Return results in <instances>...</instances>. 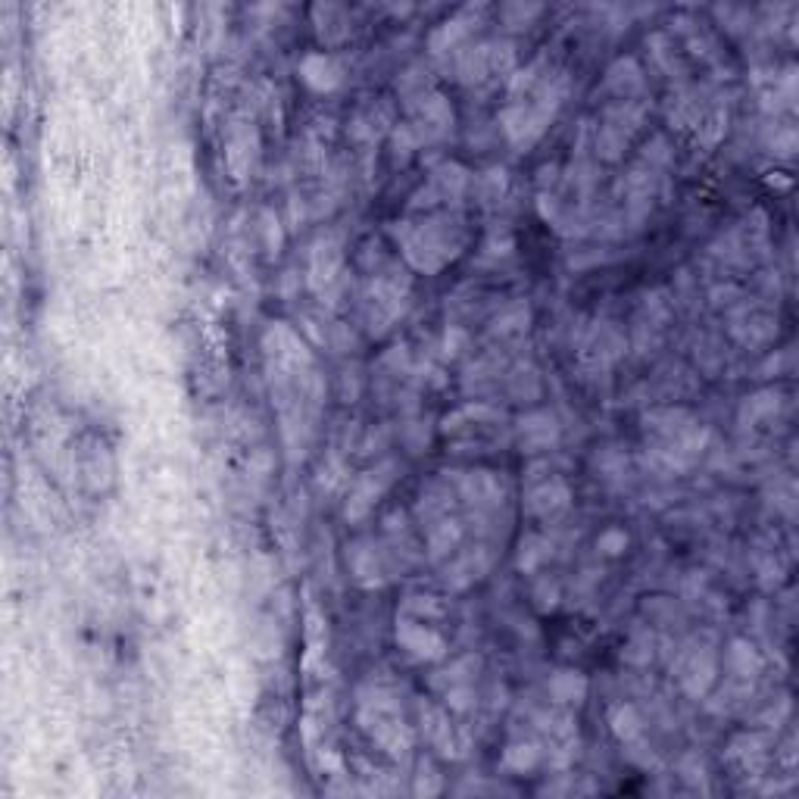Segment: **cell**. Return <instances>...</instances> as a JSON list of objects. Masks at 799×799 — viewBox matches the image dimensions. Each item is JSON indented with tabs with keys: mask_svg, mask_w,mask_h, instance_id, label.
I'll return each mask as SVG.
<instances>
[{
	"mask_svg": "<svg viewBox=\"0 0 799 799\" xmlns=\"http://www.w3.org/2000/svg\"><path fill=\"white\" fill-rule=\"evenodd\" d=\"M487 569H491V556L484 553V547H478V550H466L462 553L450 569H447V584H453V587H466V584H472V581H478Z\"/></svg>",
	"mask_w": 799,
	"mask_h": 799,
	"instance_id": "8fae6325",
	"label": "cell"
},
{
	"mask_svg": "<svg viewBox=\"0 0 799 799\" xmlns=\"http://www.w3.org/2000/svg\"><path fill=\"white\" fill-rule=\"evenodd\" d=\"M300 79L309 88H313L316 94H328V91L344 85V63L334 57V54L316 50V54H306L300 60Z\"/></svg>",
	"mask_w": 799,
	"mask_h": 799,
	"instance_id": "52a82bcc",
	"label": "cell"
},
{
	"mask_svg": "<svg viewBox=\"0 0 799 799\" xmlns=\"http://www.w3.org/2000/svg\"><path fill=\"white\" fill-rule=\"evenodd\" d=\"M569 487H565V481L553 478V481H544V484H537L531 487V494H528V512L531 515H540V519H547V515H556L562 512L565 506H569Z\"/></svg>",
	"mask_w": 799,
	"mask_h": 799,
	"instance_id": "30bf717a",
	"label": "cell"
},
{
	"mask_svg": "<svg viewBox=\"0 0 799 799\" xmlns=\"http://www.w3.org/2000/svg\"><path fill=\"white\" fill-rule=\"evenodd\" d=\"M391 231L406 263L425 275L450 266L469 244V228L462 222L459 210H434L422 219H403Z\"/></svg>",
	"mask_w": 799,
	"mask_h": 799,
	"instance_id": "7a4b0ae2",
	"label": "cell"
},
{
	"mask_svg": "<svg viewBox=\"0 0 799 799\" xmlns=\"http://www.w3.org/2000/svg\"><path fill=\"white\" fill-rule=\"evenodd\" d=\"M515 437H519V447L522 453H540V450H550L559 437V425L550 412H531L519 422L515 428Z\"/></svg>",
	"mask_w": 799,
	"mask_h": 799,
	"instance_id": "ba28073f",
	"label": "cell"
},
{
	"mask_svg": "<svg viewBox=\"0 0 799 799\" xmlns=\"http://www.w3.org/2000/svg\"><path fill=\"white\" fill-rule=\"evenodd\" d=\"M481 13H484V7H466V10H459L453 19L437 25V29L431 32V38H428L431 57H437L441 63L447 57L456 60L462 50L472 44V35L478 29V22H481Z\"/></svg>",
	"mask_w": 799,
	"mask_h": 799,
	"instance_id": "8992f818",
	"label": "cell"
},
{
	"mask_svg": "<svg viewBox=\"0 0 799 799\" xmlns=\"http://www.w3.org/2000/svg\"><path fill=\"white\" fill-rule=\"evenodd\" d=\"M612 728H615V734L622 737V740H634V737H640V731H643V721H640V715H637V709L634 706H618L615 712H612Z\"/></svg>",
	"mask_w": 799,
	"mask_h": 799,
	"instance_id": "9a60e30c",
	"label": "cell"
},
{
	"mask_svg": "<svg viewBox=\"0 0 799 799\" xmlns=\"http://www.w3.org/2000/svg\"><path fill=\"white\" fill-rule=\"evenodd\" d=\"M537 759H540V750H537L534 743H515V746H509V750H506V765L515 768V771L534 768Z\"/></svg>",
	"mask_w": 799,
	"mask_h": 799,
	"instance_id": "e0dca14e",
	"label": "cell"
},
{
	"mask_svg": "<svg viewBox=\"0 0 799 799\" xmlns=\"http://www.w3.org/2000/svg\"><path fill=\"white\" fill-rule=\"evenodd\" d=\"M391 466H384V469H378V472H366L363 478L356 481V487H353V497H350V506H347V515L353 512V515H363L369 506H372V500L384 491V487H388V478H384V472H388Z\"/></svg>",
	"mask_w": 799,
	"mask_h": 799,
	"instance_id": "4fadbf2b",
	"label": "cell"
},
{
	"mask_svg": "<svg viewBox=\"0 0 799 799\" xmlns=\"http://www.w3.org/2000/svg\"><path fill=\"white\" fill-rule=\"evenodd\" d=\"M397 637L403 647L412 653V656H419V659H437V656H444V637L441 634H434L431 628L419 625V622H403L397 628Z\"/></svg>",
	"mask_w": 799,
	"mask_h": 799,
	"instance_id": "9c48e42d",
	"label": "cell"
},
{
	"mask_svg": "<svg viewBox=\"0 0 799 799\" xmlns=\"http://www.w3.org/2000/svg\"><path fill=\"white\" fill-rule=\"evenodd\" d=\"M466 188H469V172L462 169V166H456V163H447L441 169H434L425 178V185L416 194H412L409 210L412 213H416V210L434 213L437 206H444V210H450V206H453V210H456L462 194H466Z\"/></svg>",
	"mask_w": 799,
	"mask_h": 799,
	"instance_id": "5b68a950",
	"label": "cell"
},
{
	"mask_svg": "<svg viewBox=\"0 0 799 799\" xmlns=\"http://www.w3.org/2000/svg\"><path fill=\"white\" fill-rule=\"evenodd\" d=\"M565 97V75L537 57L509 79V103L500 110V128L515 150H531L550 122L556 119Z\"/></svg>",
	"mask_w": 799,
	"mask_h": 799,
	"instance_id": "6da1fadb",
	"label": "cell"
},
{
	"mask_svg": "<svg viewBox=\"0 0 799 799\" xmlns=\"http://www.w3.org/2000/svg\"><path fill=\"white\" fill-rule=\"evenodd\" d=\"M453 69L466 88H478V85H487L494 79H506V75L515 69V47L506 38L475 41L453 60Z\"/></svg>",
	"mask_w": 799,
	"mask_h": 799,
	"instance_id": "3957f363",
	"label": "cell"
},
{
	"mask_svg": "<svg viewBox=\"0 0 799 799\" xmlns=\"http://www.w3.org/2000/svg\"><path fill=\"white\" fill-rule=\"evenodd\" d=\"M597 547L609 556H618V553H625L628 547V534L625 531H618V528H609L597 537Z\"/></svg>",
	"mask_w": 799,
	"mask_h": 799,
	"instance_id": "d6986e66",
	"label": "cell"
},
{
	"mask_svg": "<svg viewBox=\"0 0 799 799\" xmlns=\"http://www.w3.org/2000/svg\"><path fill=\"white\" fill-rule=\"evenodd\" d=\"M643 113H647V107L637 100H618V103H612V107H606L600 135H597V153L603 160L622 157V150L628 147L631 135L643 122Z\"/></svg>",
	"mask_w": 799,
	"mask_h": 799,
	"instance_id": "277c9868",
	"label": "cell"
},
{
	"mask_svg": "<svg viewBox=\"0 0 799 799\" xmlns=\"http://www.w3.org/2000/svg\"><path fill=\"white\" fill-rule=\"evenodd\" d=\"M550 550H553V544H550V540H547V537H537V534H534V537H528V540H525V544H522V556H519V565H522V569H525V572H534V569H537V565H540V562H544V559L550 556Z\"/></svg>",
	"mask_w": 799,
	"mask_h": 799,
	"instance_id": "2e32d148",
	"label": "cell"
},
{
	"mask_svg": "<svg viewBox=\"0 0 799 799\" xmlns=\"http://www.w3.org/2000/svg\"><path fill=\"white\" fill-rule=\"evenodd\" d=\"M540 10H544V7H522V4H509V7H503V10H500V16H503V22L509 25V29H525V25H528L534 16H540Z\"/></svg>",
	"mask_w": 799,
	"mask_h": 799,
	"instance_id": "ac0fdd59",
	"label": "cell"
},
{
	"mask_svg": "<svg viewBox=\"0 0 799 799\" xmlns=\"http://www.w3.org/2000/svg\"><path fill=\"white\" fill-rule=\"evenodd\" d=\"M606 88L618 97V100H631V94H637L643 88V72L637 69V63L631 57L618 60L609 72H606Z\"/></svg>",
	"mask_w": 799,
	"mask_h": 799,
	"instance_id": "7c38bea8",
	"label": "cell"
},
{
	"mask_svg": "<svg viewBox=\"0 0 799 799\" xmlns=\"http://www.w3.org/2000/svg\"><path fill=\"white\" fill-rule=\"evenodd\" d=\"M584 693H587V681L581 672H559L550 678V697L556 703H581L584 700Z\"/></svg>",
	"mask_w": 799,
	"mask_h": 799,
	"instance_id": "5bb4252c",
	"label": "cell"
}]
</instances>
